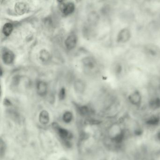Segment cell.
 <instances>
[{"label": "cell", "mask_w": 160, "mask_h": 160, "mask_svg": "<svg viewBox=\"0 0 160 160\" xmlns=\"http://www.w3.org/2000/svg\"><path fill=\"white\" fill-rule=\"evenodd\" d=\"M85 85L81 81H78L75 83V89L77 91L81 92L84 91Z\"/></svg>", "instance_id": "cell-16"}, {"label": "cell", "mask_w": 160, "mask_h": 160, "mask_svg": "<svg viewBox=\"0 0 160 160\" xmlns=\"http://www.w3.org/2000/svg\"><path fill=\"white\" fill-rule=\"evenodd\" d=\"M78 111L80 114L82 115L85 116L88 114L89 113V109L86 106H81L79 107Z\"/></svg>", "instance_id": "cell-18"}, {"label": "cell", "mask_w": 160, "mask_h": 160, "mask_svg": "<svg viewBox=\"0 0 160 160\" xmlns=\"http://www.w3.org/2000/svg\"><path fill=\"white\" fill-rule=\"evenodd\" d=\"M132 37L131 30L125 27L121 29L117 35L116 42L118 45H125L128 43Z\"/></svg>", "instance_id": "cell-4"}, {"label": "cell", "mask_w": 160, "mask_h": 160, "mask_svg": "<svg viewBox=\"0 0 160 160\" xmlns=\"http://www.w3.org/2000/svg\"><path fill=\"white\" fill-rule=\"evenodd\" d=\"M61 10L63 14L67 16L71 14L75 10V6L73 3L70 2L67 4H62L61 6Z\"/></svg>", "instance_id": "cell-8"}, {"label": "cell", "mask_w": 160, "mask_h": 160, "mask_svg": "<svg viewBox=\"0 0 160 160\" xmlns=\"http://www.w3.org/2000/svg\"><path fill=\"white\" fill-rule=\"evenodd\" d=\"M53 127L57 130L59 136L61 138L64 140H69L72 138V134L68 131L67 130L59 127L58 125L56 123L53 125Z\"/></svg>", "instance_id": "cell-5"}, {"label": "cell", "mask_w": 160, "mask_h": 160, "mask_svg": "<svg viewBox=\"0 0 160 160\" xmlns=\"http://www.w3.org/2000/svg\"><path fill=\"white\" fill-rule=\"evenodd\" d=\"M39 58L42 62H47L50 58V53L46 50H42L39 53Z\"/></svg>", "instance_id": "cell-14"}, {"label": "cell", "mask_w": 160, "mask_h": 160, "mask_svg": "<svg viewBox=\"0 0 160 160\" xmlns=\"http://www.w3.org/2000/svg\"><path fill=\"white\" fill-rule=\"evenodd\" d=\"M27 5L23 2H17L15 6L16 12L19 15L24 14L27 11Z\"/></svg>", "instance_id": "cell-10"}, {"label": "cell", "mask_w": 160, "mask_h": 160, "mask_svg": "<svg viewBox=\"0 0 160 160\" xmlns=\"http://www.w3.org/2000/svg\"><path fill=\"white\" fill-rule=\"evenodd\" d=\"M39 121L41 124L46 125L49 121V115L46 110H43L39 114Z\"/></svg>", "instance_id": "cell-12"}, {"label": "cell", "mask_w": 160, "mask_h": 160, "mask_svg": "<svg viewBox=\"0 0 160 160\" xmlns=\"http://www.w3.org/2000/svg\"><path fill=\"white\" fill-rule=\"evenodd\" d=\"M141 52L144 57L151 61L160 60V47L153 43L144 44L141 48Z\"/></svg>", "instance_id": "cell-1"}, {"label": "cell", "mask_w": 160, "mask_h": 160, "mask_svg": "<svg viewBox=\"0 0 160 160\" xmlns=\"http://www.w3.org/2000/svg\"><path fill=\"white\" fill-rule=\"evenodd\" d=\"M156 137L157 139V140L160 142V130H159L157 133H156Z\"/></svg>", "instance_id": "cell-21"}, {"label": "cell", "mask_w": 160, "mask_h": 160, "mask_svg": "<svg viewBox=\"0 0 160 160\" xmlns=\"http://www.w3.org/2000/svg\"><path fill=\"white\" fill-rule=\"evenodd\" d=\"M160 122V118L158 114H153L149 117L146 120V124L149 126H154L158 125Z\"/></svg>", "instance_id": "cell-11"}, {"label": "cell", "mask_w": 160, "mask_h": 160, "mask_svg": "<svg viewBox=\"0 0 160 160\" xmlns=\"http://www.w3.org/2000/svg\"><path fill=\"white\" fill-rule=\"evenodd\" d=\"M158 115H159V117H160V113H158Z\"/></svg>", "instance_id": "cell-25"}, {"label": "cell", "mask_w": 160, "mask_h": 160, "mask_svg": "<svg viewBox=\"0 0 160 160\" xmlns=\"http://www.w3.org/2000/svg\"><path fill=\"white\" fill-rule=\"evenodd\" d=\"M60 160H67V159H65V158H62Z\"/></svg>", "instance_id": "cell-23"}, {"label": "cell", "mask_w": 160, "mask_h": 160, "mask_svg": "<svg viewBox=\"0 0 160 160\" xmlns=\"http://www.w3.org/2000/svg\"><path fill=\"white\" fill-rule=\"evenodd\" d=\"M73 116L72 113L70 112H66L64 113L63 115V120L64 122L66 123H69L71 122Z\"/></svg>", "instance_id": "cell-17"}, {"label": "cell", "mask_w": 160, "mask_h": 160, "mask_svg": "<svg viewBox=\"0 0 160 160\" xmlns=\"http://www.w3.org/2000/svg\"><path fill=\"white\" fill-rule=\"evenodd\" d=\"M57 1L59 2H63V1H64V0H57Z\"/></svg>", "instance_id": "cell-22"}, {"label": "cell", "mask_w": 160, "mask_h": 160, "mask_svg": "<svg viewBox=\"0 0 160 160\" xmlns=\"http://www.w3.org/2000/svg\"><path fill=\"white\" fill-rule=\"evenodd\" d=\"M2 59L3 62L7 65L11 64L15 59V56L12 51L9 50H4L2 54Z\"/></svg>", "instance_id": "cell-6"}, {"label": "cell", "mask_w": 160, "mask_h": 160, "mask_svg": "<svg viewBox=\"0 0 160 160\" xmlns=\"http://www.w3.org/2000/svg\"><path fill=\"white\" fill-rule=\"evenodd\" d=\"M112 70L117 79H122L127 73V67L125 61L120 59H117L112 65Z\"/></svg>", "instance_id": "cell-3"}, {"label": "cell", "mask_w": 160, "mask_h": 160, "mask_svg": "<svg viewBox=\"0 0 160 160\" xmlns=\"http://www.w3.org/2000/svg\"><path fill=\"white\" fill-rule=\"evenodd\" d=\"M5 147L4 143H3L2 140H1V156H2V154L4 153V152H5Z\"/></svg>", "instance_id": "cell-20"}, {"label": "cell", "mask_w": 160, "mask_h": 160, "mask_svg": "<svg viewBox=\"0 0 160 160\" xmlns=\"http://www.w3.org/2000/svg\"><path fill=\"white\" fill-rule=\"evenodd\" d=\"M37 93L40 96H44L47 93L48 86L46 82L43 81H39L37 85Z\"/></svg>", "instance_id": "cell-9"}, {"label": "cell", "mask_w": 160, "mask_h": 160, "mask_svg": "<svg viewBox=\"0 0 160 160\" xmlns=\"http://www.w3.org/2000/svg\"><path fill=\"white\" fill-rule=\"evenodd\" d=\"M128 103L134 108H141L144 102V96L141 91L138 89L131 90L126 97Z\"/></svg>", "instance_id": "cell-2"}, {"label": "cell", "mask_w": 160, "mask_h": 160, "mask_svg": "<svg viewBox=\"0 0 160 160\" xmlns=\"http://www.w3.org/2000/svg\"><path fill=\"white\" fill-rule=\"evenodd\" d=\"M84 64L90 69L94 68L96 65V60L91 57H87L84 59L83 60Z\"/></svg>", "instance_id": "cell-13"}, {"label": "cell", "mask_w": 160, "mask_h": 160, "mask_svg": "<svg viewBox=\"0 0 160 160\" xmlns=\"http://www.w3.org/2000/svg\"><path fill=\"white\" fill-rule=\"evenodd\" d=\"M65 90L64 88H62L60 91L59 94V96L60 99L61 100H63L65 98Z\"/></svg>", "instance_id": "cell-19"}, {"label": "cell", "mask_w": 160, "mask_h": 160, "mask_svg": "<svg viewBox=\"0 0 160 160\" xmlns=\"http://www.w3.org/2000/svg\"><path fill=\"white\" fill-rule=\"evenodd\" d=\"M12 24L11 23H6L3 26V29H2V32L4 34V35L6 36H9L11 33L13 31Z\"/></svg>", "instance_id": "cell-15"}, {"label": "cell", "mask_w": 160, "mask_h": 160, "mask_svg": "<svg viewBox=\"0 0 160 160\" xmlns=\"http://www.w3.org/2000/svg\"><path fill=\"white\" fill-rule=\"evenodd\" d=\"M77 43V38L74 35H71L67 38L65 44L68 50H72L75 47Z\"/></svg>", "instance_id": "cell-7"}, {"label": "cell", "mask_w": 160, "mask_h": 160, "mask_svg": "<svg viewBox=\"0 0 160 160\" xmlns=\"http://www.w3.org/2000/svg\"><path fill=\"white\" fill-rule=\"evenodd\" d=\"M76 2H79L81 0H76Z\"/></svg>", "instance_id": "cell-24"}]
</instances>
